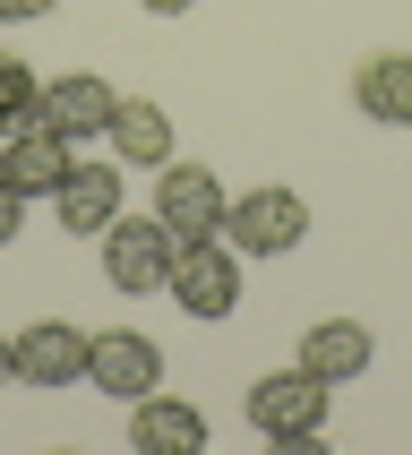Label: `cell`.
Masks as SVG:
<instances>
[{"instance_id":"11","label":"cell","mask_w":412,"mask_h":455,"mask_svg":"<svg viewBox=\"0 0 412 455\" xmlns=\"http://www.w3.org/2000/svg\"><path fill=\"white\" fill-rule=\"evenodd\" d=\"M301 370H318V379L327 387H353L360 370H369V361H378V335L360 327V318H309L301 327Z\"/></svg>"},{"instance_id":"2","label":"cell","mask_w":412,"mask_h":455,"mask_svg":"<svg viewBox=\"0 0 412 455\" xmlns=\"http://www.w3.org/2000/svg\"><path fill=\"white\" fill-rule=\"evenodd\" d=\"M172 258H180V241H172V224H163V215H112V224H103V283H112V292H121V301H147V292H163V283H172Z\"/></svg>"},{"instance_id":"18","label":"cell","mask_w":412,"mask_h":455,"mask_svg":"<svg viewBox=\"0 0 412 455\" xmlns=\"http://www.w3.org/2000/svg\"><path fill=\"white\" fill-rule=\"evenodd\" d=\"M138 9H147V18H189L198 0H138Z\"/></svg>"},{"instance_id":"14","label":"cell","mask_w":412,"mask_h":455,"mask_svg":"<svg viewBox=\"0 0 412 455\" xmlns=\"http://www.w3.org/2000/svg\"><path fill=\"white\" fill-rule=\"evenodd\" d=\"M353 112L378 129H412V52H369L353 69Z\"/></svg>"},{"instance_id":"10","label":"cell","mask_w":412,"mask_h":455,"mask_svg":"<svg viewBox=\"0 0 412 455\" xmlns=\"http://www.w3.org/2000/svg\"><path fill=\"white\" fill-rule=\"evenodd\" d=\"M69 164H77V147H69V138H52L44 121H26V129H9V138H0V180H9L26 206H35V198H60Z\"/></svg>"},{"instance_id":"4","label":"cell","mask_w":412,"mask_h":455,"mask_svg":"<svg viewBox=\"0 0 412 455\" xmlns=\"http://www.w3.org/2000/svg\"><path fill=\"white\" fill-rule=\"evenodd\" d=\"M163 292L180 301V318L224 327L232 309H241V250H232V241H180L172 283H163Z\"/></svg>"},{"instance_id":"1","label":"cell","mask_w":412,"mask_h":455,"mask_svg":"<svg viewBox=\"0 0 412 455\" xmlns=\"http://www.w3.org/2000/svg\"><path fill=\"white\" fill-rule=\"evenodd\" d=\"M250 430L266 438V447H318L327 438V421H335V387L318 379V370H266V379L250 387Z\"/></svg>"},{"instance_id":"6","label":"cell","mask_w":412,"mask_h":455,"mask_svg":"<svg viewBox=\"0 0 412 455\" xmlns=\"http://www.w3.org/2000/svg\"><path fill=\"white\" fill-rule=\"evenodd\" d=\"M86 344L95 335L69 327V318H35V327L9 335V379L18 387H86Z\"/></svg>"},{"instance_id":"17","label":"cell","mask_w":412,"mask_h":455,"mask_svg":"<svg viewBox=\"0 0 412 455\" xmlns=\"http://www.w3.org/2000/svg\"><path fill=\"white\" fill-rule=\"evenodd\" d=\"M60 0H0V26H35V18H52Z\"/></svg>"},{"instance_id":"16","label":"cell","mask_w":412,"mask_h":455,"mask_svg":"<svg viewBox=\"0 0 412 455\" xmlns=\"http://www.w3.org/2000/svg\"><path fill=\"white\" fill-rule=\"evenodd\" d=\"M18 232H26V198L0 180V250H18Z\"/></svg>"},{"instance_id":"9","label":"cell","mask_w":412,"mask_h":455,"mask_svg":"<svg viewBox=\"0 0 412 455\" xmlns=\"http://www.w3.org/2000/svg\"><path fill=\"white\" fill-rule=\"evenodd\" d=\"M129 206V164H69V180H60V198H52V215H60V232L69 241H103V224Z\"/></svg>"},{"instance_id":"13","label":"cell","mask_w":412,"mask_h":455,"mask_svg":"<svg viewBox=\"0 0 412 455\" xmlns=\"http://www.w3.org/2000/svg\"><path fill=\"white\" fill-rule=\"evenodd\" d=\"M103 147H112V164H129V172H154V164H172V112L147 103V95H121Z\"/></svg>"},{"instance_id":"8","label":"cell","mask_w":412,"mask_h":455,"mask_svg":"<svg viewBox=\"0 0 412 455\" xmlns=\"http://www.w3.org/2000/svg\"><path fill=\"white\" fill-rule=\"evenodd\" d=\"M86 387H103L112 404H138V395H154L163 387V344L138 327H112L86 344Z\"/></svg>"},{"instance_id":"19","label":"cell","mask_w":412,"mask_h":455,"mask_svg":"<svg viewBox=\"0 0 412 455\" xmlns=\"http://www.w3.org/2000/svg\"><path fill=\"white\" fill-rule=\"evenodd\" d=\"M0 379H9V335H0Z\"/></svg>"},{"instance_id":"12","label":"cell","mask_w":412,"mask_h":455,"mask_svg":"<svg viewBox=\"0 0 412 455\" xmlns=\"http://www.w3.org/2000/svg\"><path fill=\"white\" fill-rule=\"evenodd\" d=\"M129 447L138 455H206V412L154 387V395L129 404Z\"/></svg>"},{"instance_id":"3","label":"cell","mask_w":412,"mask_h":455,"mask_svg":"<svg viewBox=\"0 0 412 455\" xmlns=\"http://www.w3.org/2000/svg\"><path fill=\"white\" fill-rule=\"evenodd\" d=\"M224 241L241 258H292L309 241V198L301 189H283V180H266V189H241L224 215Z\"/></svg>"},{"instance_id":"15","label":"cell","mask_w":412,"mask_h":455,"mask_svg":"<svg viewBox=\"0 0 412 455\" xmlns=\"http://www.w3.org/2000/svg\"><path fill=\"white\" fill-rule=\"evenodd\" d=\"M35 95H44V77L26 69L18 52H0V138H9V129H26V121H35Z\"/></svg>"},{"instance_id":"5","label":"cell","mask_w":412,"mask_h":455,"mask_svg":"<svg viewBox=\"0 0 412 455\" xmlns=\"http://www.w3.org/2000/svg\"><path fill=\"white\" fill-rule=\"evenodd\" d=\"M154 215L172 224V241H224V215H232V189L224 172L206 164H154Z\"/></svg>"},{"instance_id":"7","label":"cell","mask_w":412,"mask_h":455,"mask_svg":"<svg viewBox=\"0 0 412 455\" xmlns=\"http://www.w3.org/2000/svg\"><path fill=\"white\" fill-rule=\"evenodd\" d=\"M112 103H121V86H112V77L69 69V77H44L35 121H44L52 138H69V147H86V138H103V129H112Z\"/></svg>"}]
</instances>
